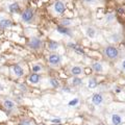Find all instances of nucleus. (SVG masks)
<instances>
[{
	"mask_svg": "<svg viewBox=\"0 0 125 125\" xmlns=\"http://www.w3.org/2000/svg\"><path fill=\"white\" fill-rule=\"evenodd\" d=\"M97 84H98L97 83V80H96V78H94V77L90 78L89 81H88V87L90 89H95L97 87Z\"/></svg>",
	"mask_w": 125,
	"mask_h": 125,
	"instance_id": "nucleus-19",
	"label": "nucleus"
},
{
	"mask_svg": "<svg viewBox=\"0 0 125 125\" xmlns=\"http://www.w3.org/2000/svg\"><path fill=\"white\" fill-rule=\"evenodd\" d=\"M5 6H6V10L11 14H17V13H20L21 11L20 3H19L18 1H15V0H13V1H9L5 4Z\"/></svg>",
	"mask_w": 125,
	"mask_h": 125,
	"instance_id": "nucleus-5",
	"label": "nucleus"
},
{
	"mask_svg": "<svg viewBox=\"0 0 125 125\" xmlns=\"http://www.w3.org/2000/svg\"><path fill=\"white\" fill-rule=\"evenodd\" d=\"M67 46H68V48H70V49H72V50H74L76 53H78V54H84V51H83V49L81 48L80 46H78L77 44H75V43H72V42H69L68 44H67Z\"/></svg>",
	"mask_w": 125,
	"mask_h": 125,
	"instance_id": "nucleus-8",
	"label": "nucleus"
},
{
	"mask_svg": "<svg viewBox=\"0 0 125 125\" xmlns=\"http://www.w3.org/2000/svg\"><path fill=\"white\" fill-rule=\"evenodd\" d=\"M48 62H49L50 66H52V67H57V66H60L61 62H62V57H61L60 54L53 52L51 54H49Z\"/></svg>",
	"mask_w": 125,
	"mask_h": 125,
	"instance_id": "nucleus-6",
	"label": "nucleus"
},
{
	"mask_svg": "<svg viewBox=\"0 0 125 125\" xmlns=\"http://www.w3.org/2000/svg\"><path fill=\"white\" fill-rule=\"evenodd\" d=\"M60 48V44L57 42H54V41H50L48 43V49L51 50V51H56V50Z\"/></svg>",
	"mask_w": 125,
	"mask_h": 125,
	"instance_id": "nucleus-18",
	"label": "nucleus"
},
{
	"mask_svg": "<svg viewBox=\"0 0 125 125\" xmlns=\"http://www.w3.org/2000/svg\"><path fill=\"white\" fill-rule=\"evenodd\" d=\"M3 106H4V108H6L7 111H11V109H14L16 107V104L14 101H11V100H4Z\"/></svg>",
	"mask_w": 125,
	"mask_h": 125,
	"instance_id": "nucleus-16",
	"label": "nucleus"
},
{
	"mask_svg": "<svg viewBox=\"0 0 125 125\" xmlns=\"http://www.w3.org/2000/svg\"><path fill=\"white\" fill-rule=\"evenodd\" d=\"M14 26V22L9 18H0V29H9Z\"/></svg>",
	"mask_w": 125,
	"mask_h": 125,
	"instance_id": "nucleus-7",
	"label": "nucleus"
},
{
	"mask_svg": "<svg viewBox=\"0 0 125 125\" xmlns=\"http://www.w3.org/2000/svg\"><path fill=\"white\" fill-rule=\"evenodd\" d=\"M103 54L108 60H117L120 55V51L115 46H106L103 49Z\"/></svg>",
	"mask_w": 125,
	"mask_h": 125,
	"instance_id": "nucleus-2",
	"label": "nucleus"
},
{
	"mask_svg": "<svg viewBox=\"0 0 125 125\" xmlns=\"http://www.w3.org/2000/svg\"><path fill=\"white\" fill-rule=\"evenodd\" d=\"M121 68H122L123 71H125V60H123L122 62H121Z\"/></svg>",
	"mask_w": 125,
	"mask_h": 125,
	"instance_id": "nucleus-29",
	"label": "nucleus"
},
{
	"mask_svg": "<svg viewBox=\"0 0 125 125\" xmlns=\"http://www.w3.org/2000/svg\"><path fill=\"white\" fill-rule=\"evenodd\" d=\"M92 69H93L95 72H98V73L103 72V66H102V64H101V62H93V64H92Z\"/></svg>",
	"mask_w": 125,
	"mask_h": 125,
	"instance_id": "nucleus-14",
	"label": "nucleus"
},
{
	"mask_svg": "<svg viewBox=\"0 0 125 125\" xmlns=\"http://www.w3.org/2000/svg\"><path fill=\"white\" fill-rule=\"evenodd\" d=\"M81 83H83V79L81 78H79L78 76H75L74 78H72V80H71V84L72 85H80Z\"/></svg>",
	"mask_w": 125,
	"mask_h": 125,
	"instance_id": "nucleus-21",
	"label": "nucleus"
},
{
	"mask_svg": "<svg viewBox=\"0 0 125 125\" xmlns=\"http://www.w3.org/2000/svg\"><path fill=\"white\" fill-rule=\"evenodd\" d=\"M62 122V119H52L51 120V123H53V124H61Z\"/></svg>",
	"mask_w": 125,
	"mask_h": 125,
	"instance_id": "nucleus-26",
	"label": "nucleus"
},
{
	"mask_svg": "<svg viewBox=\"0 0 125 125\" xmlns=\"http://www.w3.org/2000/svg\"><path fill=\"white\" fill-rule=\"evenodd\" d=\"M76 103H78V99H74V100H72V101H70L69 105H70V106H75Z\"/></svg>",
	"mask_w": 125,
	"mask_h": 125,
	"instance_id": "nucleus-28",
	"label": "nucleus"
},
{
	"mask_svg": "<svg viewBox=\"0 0 125 125\" xmlns=\"http://www.w3.org/2000/svg\"><path fill=\"white\" fill-rule=\"evenodd\" d=\"M83 1L87 4H95V3H98L100 0H83Z\"/></svg>",
	"mask_w": 125,
	"mask_h": 125,
	"instance_id": "nucleus-24",
	"label": "nucleus"
},
{
	"mask_svg": "<svg viewBox=\"0 0 125 125\" xmlns=\"http://www.w3.org/2000/svg\"><path fill=\"white\" fill-rule=\"evenodd\" d=\"M49 83H50V85H51L52 88H58L60 87V83H58L56 79H54V78H50Z\"/></svg>",
	"mask_w": 125,
	"mask_h": 125,
	"instance_id": "nucleus-22",
	"label": "nucleus"
},
{
	"mask_svg": "<svg viewBox=\"0 0 125 125\" xmlns=\"http://www.w3.org/2000/svg\"><path fill=\"white\" fill-rule=\"evenodd\" d=\"M2 91H4V85L0 83V92H2Z\"/></svg>",
	"mask_w": 125,
	"mask_h": 125,
	"instance_id": "nucleus-30",
	"label": "nucleus"
},
{
	"mask_svg": "<svg viewBox=\"0 0 125 125\" xmlns=\"http://www.w3.org/2000/svg\"><path fill=\"white\" fill-rule=\"evenodd\" d=\"M92 102H93V104H95V105H100L101 103L103 102L102 95H100V94H94L93 97H92Z\"/></svg>",
	"mask_w": 125,
	"mask_h": 125,
	"instance_id": "nucleus-11",
	"label": "nucleus"
},
{
	"mask_svg": "<svg viewBox=\"0 0 125 125\" xmlns=\"http://www.w3.org/2000/svg\"><path fill=\"white\" fill-rule=\"evenodd\" d=\"M70 72H71V74L74 76H79L83 74V68L79 67V66H74V67L71 68Z\"/></svg>",
	"mask_w": 125,
	"mask_h": 125,
	"instance_id": "nucleus-13",
	"label": "nucleus"
},
{
	"mask_svg": "<svg viewBox=\"0 0 125 125\" xmlns=\"http://www.w3.org/2000/svg\"><path fill=\"white\" fill-rule=\"evenodd\" d=\"M19 1H26V0H19Z\"/></svg>",
	"mask_w": 125,
	"mask_h": 125,
	"instance_id": "nucleus-31",
	"label": "nucleus"
},
{
	"mask_svg": "<svg viewBox=\"0 0 125 125\" xmlns=\"http://www.w3.org/2000/svg\"><path fill=\"white\" fill-rule=\"evenodd\" d=\"M34 18H36V13L30 7H27L21 13V21L25 24H30L34 21Z\"/></svg>",
	"mask_w": 125,
	"mask_h": 125,
	"instance_id": "nucleus-1",
	"label": "nucleus"
},
{
	"mask_svg": "<svg viewBox=\"0 0 125 125\" xmlns=\"http://www.w3.org/2000/svg\"><path fill=\"white\" fill-rule=\"evenodd\" d=\"M19 125H32V123H31V121H29V120H23V121H21Z\"/></svg>",
	"mask_w": 125,
	"mask_h": 125,
	"instance_id": "nucleus-25",
	"label": "nucleus"
},
{
	"mask_svg": "<svg viewBox=\"0 0 125 125\" xmlns=\"http://www.w3.org/2000/svg\"><path fill=\"white\" fill-rule=\"evenodd\" d=\"M85 33H87V36L91 39H94L96 37V29L93 28V27H87L85 28Z\"/></svg>",
	"mask_w": 125,
	"mask_h": 125,
	"instance_id": "nucleus-17",
	"label": "nucleus"
},
{
	"mask_svg": "<svg viewBox=\"0 0 125 125\" xmlns=\"http://www.w3.org/2000/svg\"><path fill=\"white\" fill-rule=\"evenodd\" d=\"M67 10V4H66L65 1H62V0H57L52 4L51 6V10L54 15H62Z\"/></svg>",
	"mask_w": 125,
	"mask_h": 125,
	"instance_id": "nucleus-3",
	"label": "nucleus"
},
{
	"mask_svg": "<svg viewBox=\"0 0 125 125\" xmlns=\"http://www.w3.org/2000/svg\"><path fill=\"white\" fill-rule=\"evenodd\" d=\"M28 46L32 50H40L43 46V41L39 37H31L29 39Z\"/></svg>",
	"mask_w": 125,
	"mask_h": 125,
	"instance_id": "nucleus-4",
	"label": "nucleus"
},
{
	"mask_svg": "<svg viewBox=\"0 0 125 125\" xmlns=\"http://www.w3.org/2000/svg\"><path fill=\"white\" fill-rule=\"evenodd\" d=\"M11 70H13V72L14 74L17 77H22L23 75H24V71H23V69L21 66H19V65H15L11 67Z\"/></svg>",
	"mask_w": 125,
	"mask_h": 125,
	"instance_id": "nucleus-10",
	"label": "nucleus"
},
{
	"mask_svg": "<svg viewBox=\"0 0 125 125\" xmlns=\"http://www.w3.org/2000/svg\"><path fill=\"white\" fill-rule=\"evenodd\" d=\"M84 125H89V124H84Z\"/></svg>",
	"mask_w": 125,
	"mask_h": 125,
	"instance_id": "nucleus-32",
	"label": "nucleus"
},
{
	"mask_svg": "<svg viewBox=\"0 0 125 125\" xmlns=\"http://www.w3.org/2000/svg\"><path fill=\"white\" fill-rule=\"evenodd\" d=\"M111 120H112V123L114 125H120L121 123H122V117L119 116V115H117V114L112 115Z\"/></svg>",
	"mask_w": 125,
	"mask_h": 125,
	"instance_id": "nucleus-15",
	"label": "nucleus"
},
{
	"mask_svg": "<svg viewBox=\"0 0 125 125\" xmlns=\"http://www.w3.org/2000/svg\"><path fill=\"white\" fill-rule=\"evenodd\" d=\"M73 24H74V21L71 20V19H62V23H61V25L66 26V27H69V26H71Z\"/></svg>",
	"mask_w": 125,
	"mask_h": 125,
	"instance_id": "nucleus-20",
	"label": "nucleus"
},
{
	"mask_svg": "<svg viewBox=\"0 0 125 125\" xmlns=\"http://www.w3.org/2000/svg\"><path fill=\"white\" fill-rule=\"evenodd\" d=\"M113 20H115V16L114 15H108L106 18V22H112Z\"/></svg>",
	"mask_w": 125,
	"mask_h": 125,
	"instance_id": "nucleus-27",
	"label": "nucleus"
},
{
	"mask_svg": "<svg viewBox=\"0 0 125 125\" xmlns=\"http://www.w3.org/2000/svg\"><path fill=\"white\" fill-rule=\"evenodd\" d=\"M56 30L61 34H64V36H72V31H71V29H69V27L60 25V26L56 27Z\"/></svg>",
	"mask_w": 125,
	"mask_h": 125,
	"instance_id": "nucleus-9",
	"label": "nucleus"
},
{
	"mask_svg": "<svg viewBox=\"0 0 125 125\" xmlns=\"http://www.w3.org/2000/svg\"><path fill=\"white\" fill-rule=\"evenodd\" d=\"M42 70H43V68H42L41 65L37 64V65H33L32 66V72L33 73H39V72H41Z\"/></svg>",
	"mask_w": 125,
	"mask_h": 125,
	"instance_id": "nucleus-23",
	"label": "nucleus"
},
{
	"mask_svg": "<svg viewBox=\"0 0 125 125\" xmlns=\"http://www.w3.org/2000/svg\"><path fill=\"white\" fill-rule=\"evenodd\" d=\"M40 80H41V77H40V75H39L38 73H32L28 77V81L30 83H32V84L39 83H40Z\"/></svg>",
	"mask_w": 125,
	"mask_h": 125,
	"instance_id": "nucleus-12",
	"label": "nucleus"
}]
</instances>
